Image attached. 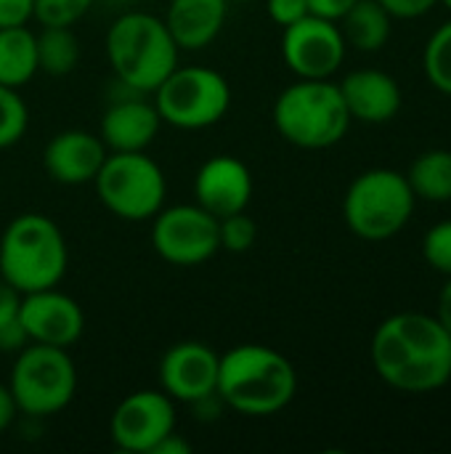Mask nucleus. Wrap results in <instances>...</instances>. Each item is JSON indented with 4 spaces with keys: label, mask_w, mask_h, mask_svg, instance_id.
<instances>
[{
    "label": "nucleus",
    "mask_w": 451,
    "mask_h": 454,
    "mask_svg": "<svg viewBox=\"0 0 451 454\" xmlns=\"http://www.w3.org/2000/svg\"><path fill=\"white\" fill-rule=\"evenodd\" d=\"M221 354L199 340H183L165 351L159 362V388L181 404H197L215 394Z\"/></svg>",
    "instance_id": "nucleus-14"
},
{
    "label": "nucleus",
    "mask_w": 451,
    "mask_h": 454,
    "mask_svg": "<svg viewBox=\"0 0 451 454\" xmlns=\"http://www.w3.org/2000/svg\"><path fill=\"white\" fill-rule=\"evenodd\" d=\"M417 197L407 173L391 168H372L356 176L343 197L346 226L367 242H385L407 229Z\"/></svg>",
    "instance_id": "nucleus-6"
},
{
    "label": "nucleus",
    "mask_w": 451,
    "mask_h": 454,
    "mask_svg": "<svg viewBox=\"0 0 451 454\" xmlns=\"http://www.w3.org/2000/svg\"><path fill=\"white\" fill-rule=\"evenodd\" d=\"M377 378L401 394H433L451 380V335L436 314L383 319L369 346Z\"/></svg>",
    "instance_id": "nucleus-1"
},
{
    "label": "nucleus",
    "mask_w": 451,
    "mask_h": 454,
    "mask_svg": "<svg viewBox=\"0 0 451 454\" xmlns=\"http://www.w3.org/2000/svg\"><path fill=\"white\" fill-rule=\"evenodd\" d=\"M8 388L21 415L40 420L66 410L77 394V367L66 348L27 343L16 351Z\"/></svg>",
    "instance_id": "nucleus-7"
},
{
    "label": "nucleus",
    "mask_w": 451,
    "mask_h": 454,
    "mask_svg": "<svg viewBox=\"0 0 451 454\" xmlns=\"http://www.w3.org/2000/svg\"><path fill=\"white\" fill-rule=\"evenodd\" d=\"M162 128V117L146 93L128 90L112 101L98 122V136L109 152H146Z\"/></svg>",
    "instance_id": "nucleus-16"
},
{
    "label": "nucleus",
    "mask_w": 451,
    "mask_h": 454,
    "mask_svg": "<svg viewBox=\"0 0 451 454\" xmlns=\"http://www.w3.org/2000/svg\"><path fill=\"white\" fill-rule=\"evenodd\" d=\"M423 258L444 277H451V221H441L423 237Z\"/></svg>",
    "instance_id": "nucleus-29"
},
{
    "label": "nucleus",
    "mask_w": 451,
    "mask_h": 454,
    "mask_svg": "<svg viewBox=\"0 0 451 454\" xmlns=\"http://www.w3.org/2000/svg\"><path fill=\"white\" fill-rule=\"evenodd\" d=\"M441 3H444V5H447V8L451 11V0H441Z\"/></svg>",
    "instance_id": "nucleus-38"
},
{
    "label": "nucleus",
    "mask_w": 451,
    "mask_h": 454,
    "mask_svg": "<svg viewBox=\"0 0 451 454\" xmlns=\"http://www.w3.org/2000/svg\"><path fill=\"white\" fill-rule=\"evenodd\" d=\"M21 293L0 279V351L16 354L27 346V335L19 325Z\"/></svg>",
    "instance_id": "nucleus-26"
},
{
    "label": "nucleus",
    "mask_w": 451,
    "mask_h": 454,
    "mask_svg": "<svg viewBox=\"0 0 451 454\" xmlns=\"http://www.w3.org/2000/svg\"><path fill=\"white\" fill-rule=\"evenodd\" d=\"M415 197L425 202H451V152L428 149L407 170Z\"/></svg>",
    "instance_id": "nucleus-22"
},
{
    "label": "nucleus",
    "mask_w": 451,
    "mask_h": 454,
    "mask_svg": "<svg viewBox=\"0 0 451 454\" xmlns=\"http://www.w3.org/2000/svg\"><path fill=\"white\" fill-rule=\"evenodd\" d=\"M351 122L340 85L332 80L298 77L274 101V125L298 149H330L346 138Z\"/></svg>",
    "instance_id": "nucleus-5"
},
{
    "label": "nucleus",
    "mask_w": 451,
    "mask_h": 454,
    "mask_svg": "<svg viewBox=\"0 0 451 454\" xmlns=\"http://www.w3.org/2000/svg\"><path fill=\"white\" fill-rule=\"evenodd\" d=\"M226 16L229 0H167L162 21L181 51H199L221 35Z\"/></svg>",
    "instance_id": "nucleus-19"
},
{
    "label": "nucleus",
    "mask_w": 451,
    "mask_h": 454,
    "mask_svg": "<svg viewBox=\"0 0 451 454\" xmlns=\"http://www.w3.org/2000/svg\"><path fill=\"white\" fill-rule=\"evenodd\" d=\"M393 19H420L431 13L441 0H377Z\"/></svg>",
    "instance_id": "nucleus-31"
},
{
    "label": "nucleus",
    "mask_w": 451,
    "mask_h": 454,
    "mask_svg": "<svg viewBox=\"0 0 451 454\" xmlns=\"http://www.w3.org/2000/svg\"><path fill=\"white\" fill-rule=\"evenodd\" d=\"M109 149L104 146L98 133L90 130H61L43 149L45 173L61 186H82L93 184L98 176Z\"/></svg>",
    "instance_id": "nucleus-17"
},
{
    "label": "nucleus",
    "mask_w": 451,
    "mask_h": 454,
    "mask_svg": "<svg viewBox=\"0 0 451 454\" xmlns=\"http://www.w3.org/2000/svg\"><path fill=\"white\" fill-rule=\"evenodd\" d=\"M19 325L27 335V343L69 348L82 338L85 314L72 295L61 293L58 287H48L21 295Z\"/></svg>",
    "instance_id": "nucleus-13"
},
{
    "label": "nucleus",
    "mask_w": 451,
    "mask_h": 454,
    "mask_svg": "<svg viewBox=\"0 0 451 454\" xmlns=\"http://www.w3.org/2000/svg\"><path fill=\"white\" fill-rule=\"evenodd\" d=\"M191 452V444L181 436V434H175V431H170L165 439H159L157 444H154V450L149 454H189Z\"/></svg>",
    "instance_id": "nucleus-35"
},
{
    "label": "nucleus",
    "mask_w": 451,
    "mask_h": 454,
    "mask_svg": "<svg viewBox=\"0 0 451 454\" xmlns=\"http://www.w3.org/2000/svg\"><path fill=\"white\" fill-rule=\"evenodd\" d=\"M93 186L101 205L122 221H152L167 200L165 173L146 152H109Z\"/></svg>",
    "instance_id": "nucleus-9"
},
{
    "label": "nucleus",
    "mask_w": 451,
    "mask_h": 454,
    "mask_svg": "<svg viewBox=\"0 0 451 454\" xmlns=\"http://www.w3.org/2000/svg\"><path fill=\"white\" fill-rule=\"evenodd\" d=\"M215 394L223 407L245 418H271L292 404L298 372L276 348L242 343L221 354Z\"/></svg>",
    "instance_id": "nucleus-2"
},
{
    "label": "nucleus",
    "mask_w": 451,
    "mask_h": 454,
    "mask_svg": "<svg viewBox=\"0 0 451 454\" xmlns=\"http://www.w3.org/2000/svg\"><path fill=\"white\" fill-rule=\"evenodd\" d=\"M436 319L449 330L451 335V277H447V285L439 293V309H436Z\"/></svg>",
    "instance_id": "nucleus-36"
},
{
    "label": "nucleus",
    "mask_w": 451,
    "mask_h": 454,
    "mask_svg": "<svg viewBox=\"0 0 451 454\" xmlns=\"http://www.w3.org/2000/svg\"><path fill=\"white\" fill-rule=\"evenodd\" d=\"M218 239H221V250L247 253L258 239V226L245 210L231 213L226 218H218Z\"/></svg>",
    "instance_id": "nucleus-28"
},
{
    "label": "nucleus",
    "mask_w": 451,
    "mask_h": 454,
    "mask_svg": "<svg viewBox=\"0 0 451 454\" xmlns=\"http://www.w3.org/2000/svg\"><path fill=\"white\" fill-rule=\"evenodd\" d=\"M165 125L178 130H205L221 122L231 106L229 80L205 64L175 67L152 93Z\"/></svg>",
    "instance_id": "nucleus-8"
},
{
    "label": "nucleus",
    "mask_w": 451,
    "mask_h": 454,
    "mask_svg": "<svg viewBox=\"0 0 451 454\" xmlns=\"http://www.w3.org/2000/svg\"><path fill=\"white\" fill-rule=\"evenodd\" d=\"M340 93L348 106L351 120L367 125L391 122L401 112V88L399 82L383 69H356L343 77Z\"/></svg>",
    "instance_id": "nucleus-18"
},
{
    "label": "nucleus",
    "mask_w": 451,
    "mask_h": 454,
    "mask_svg": "<svg viewBox=\"0 0 451 454\" xmlns=\"http://www.w3.org/2000/svg\"><path fill=\"white\" fill-rule=\"evenodd\" d=\"M266 13L276 27H290L308 16V0H266Z\"/></svg>",
    "instance_id": "nucleus-30"
},
{
    "label": "nucleus",
    "mask_w": 451,
    "mask_h": 454,
    "mask_svg": "<svg viewBox=\"0 0 451 454\" xmlns=\"http://www.w3.org/2000/svg\"><path fill=\"white\" fill-rule=\"evenodd\" d=\"M354 3L356 0H308V11L314 16H322V19L340 21L354 8Z\"/></svg>",
    "instance_id": "nucleus-33"
},
{
    "label": "nucleus",
    "mask_w": 451,
    "mask_h": 454,
    "mask_svg": "<svg viewBox=\"0 0 451 454\" xmlns=\"http://www.w3.org/2000/svg\"><path fill=\"white\" fill-rule=\"evenodd\" d=\"M32 19V0H0V27L27 24Z\"/></svg>",
    "instance_id": "nucleus-32"
},
{
    "label": "nucleus",
    "mask_w": 451,
    "mask_h": 454,
    "mask_svg": "<svg viewBox=\"0 0 451 454\" xmlns=\"http://www.w3.org/2000/svg\"><path fill=\"white\" fill-rule=\"evenodd\" d=\"M37 37V69L48 77H66L80 61V40L72 27H43Z\"/></svg>",
    "instance_id": "nucleus-23"
},
{
    "label": "nucleus",
    "mask_w": 451,
    "mask_h": 454,
    "mask_svg": "<svg viewBox=\"0 0 451 454\" xmlns=\"http://www.w3.org/2000/svg\"><path fill=\"white\" fill-rule=\"evenodd\" d=\"M253 189L255 184L250 168L231 154H215L205 160L194 176V202L215 218L247 210Z\"/></svg>",
    "instance_id": "nucleus-15"
},
{
    "label": "nucleus",
    "mask_w": 451,
    "mask_h": 454,
    "mask_svg": "<svg viewBox=\"0 0 451 454\" xmlns=\"http://www.w3.org/2000/svg\"><path fill=\"white\" fill-rule=\"evenodd\" d=\"M423 67L431 85L439 93L451 96V19L431 35L423 53Z\"/></svg>",
    "instance_id": "nucleus-24"
},
{
    "label": "nucleus",
    "mask_w": 451,
    "mask_h": 454,
    "mask_svg": "<svg viewBox=\"0 0 451 454\" xmlns=\"http://www.w3.org/2000/svg\"><path fill=\"white\" fill-rule=\"evenodd\" d=\"M152 247L165 263L202 266L221 250L218 218L197 202L162 207L152 218Z\"/></svg>",
    "instance_id": "nucleus-10"
},
{
    "label": "nucleus",
    "mask_w": 451,
    "mask_h": 454,
    "mask_svg": "<svg viewBox=\"0 0 451 454\" xmlns=\"http://www.w3.org/2000/svg\"><path fill=\"white\" fill-rule=\"evenodd\" d=\"M229 3H253V0H229Z\"/></svg>",
    "instance_id": "nucleus-37"
},
{
    "label": "nucleus",
    "mask_w": 451,
    "mask_h": 454,
    "mask_svg": "<svg viewBox=\"0 0 451 454\" xmlns=\"http://www.w3.org/2000/svg\"><path fill=\"white\" fill-rule=\"evenodd\" d=\"M37 37L27 24L0 27V85L24 88L37 74Z\"/></svg>",
    "instance_id": "nucleus-20"
},
{
    "label": "nucleus",
    "mask_w": 451,
    "mask_h": 454,
    "mask_svg": "<svg viewBox=\"0 0 451 454\" xmlns=\"http://www.w3.org/2000/svg\"><path fill=\"white\" fill-rule=\"evenodd\" d=\"M104 48L120 85L136 93H154V88L178 67L181 56L162 16L146 11L120 13L106 29Z\"/></svg>",
    "instance_id": "nucleus-3"
},
{
    "label": "nucleus",
    "mask_w": 451,
    "mask_h": 454,
    "mask_svg": "<svg viewBox=\"0 0 451 454\" xmlns=\"http://www.w3.org/2000/svg\"><path fill=\"white\" fill-rule=\"evenodd\" d=\"M16 415H19L16 399H13V394H11L8 383H5V386L0 383V434H5V431L13 426Z\"/></svg>",
    "instance_id": "nucleus-34"
},
{
    "label": "nucleus",
    "mask_w": 451,
    "mask_h": 454,
    "mask_svg": "<svg viewBox=\"0 0 451 454\" xmlns=\"http://www.w3.org/2000/svg\"><path fill=\"white\" fill-rule=\"evenodd\" d=\"M170 431H175V402L162 388L133 391L114 407L109 420L114 447L130 454H149Z\"/></svg>",
    "instance_id": "nucleus-12"
},
{
    "label": "nucleus",
    "mask_w": 451,
    "mask_h": 454,
    "mask_svg": "<svg viewBox=\"0 0 451 454\" xmlns=\"http://www.w3.org/2000/svg\"><path fill=\"white\" fill-rule=\"evenodd\" d=\"M346 40L338 21L322 16H303L282 32V59L295 77L332 80L346 61Z\"/></svg>",
    "instance_id": "nucleus-11"
},
{
    "label": "nucleus",
    "mask_w": 451,
    "mask_h": 454,
    "mask_svg": "<svg viewBox=\"0 0 451 454\" xmlns=\"http://www.w3.org/2000/svg\"><path fill=\"white\" fill-rule=\"evenodd\" d=\"M29 128L27 101L16 88L0 85V149H8L24 138Z\"/></svg>",
    "instance_id": "nucleus-25"
},
{
    "label": "nucleus",
    "mask_w": 451,
    "mask_h": 454,
    "mask_svg": "<svg viewBox=\"0 0 451 454\" xmlns=\"http://www.w3.org/2000/svg\"><path fill=\"white\" fill-rule=\"evenodd\" d=\"M391 21L393 16L377 0H356L354 8L338 21V27L348 48H356L362 53H375L388 43Z\"/></svg>",
    "instance_id": "nucleus-21"
},
{
    "label": "nucleus",
    "mask_w": 451,
    "mask_h": 454,
    "mask_svg": "<svg viewBox=\"0 0 451 454\" xmlns=\"http://www.w3.org/2000/svg\"><path fill=\"white\" fill-rule=\"evenodd\" d=\"M96 0H32V19L40 27H74Z\"/></svg>",
    "instance_id": "nucleus-27"
},
{
    "label": "nucleus",
    "mask_w": 451,
    "mask_h": 454,
    "mask_svg": "<svg viewBox=\"0 0 451 454\" xmlns=\"http://www.w3.org/2000/svg\"><path fill=\"white\" fill-rule=\"evenodd\" d=\"M66 263L64 231L43 213H21L0 234V279L21 295L58 287Z\"/></svg>",
    "instance_id": "nucleus-4"
}]
</instances>
